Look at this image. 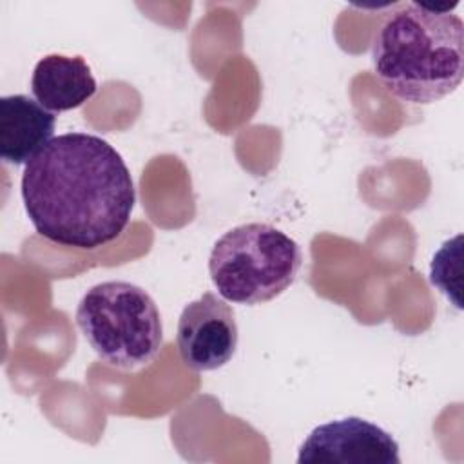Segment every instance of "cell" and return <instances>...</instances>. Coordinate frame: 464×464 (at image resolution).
<instances>
[{
    "mask_svg": "<svg viewBox=\"0 0 464 464\" xmlns=\"http://www.w3.org/2000/svg\"><path fill=\"white\" fill-rule=\"evenodd\" d=\"M301 265V246L290 236L268 223H245L214 243L208 274L227 301L259 304L281 295Z\"/></svg>",
    "mask_w": 464,
    "mask_h": 464,
    "instance_id": "4",
    "label": "cell"
},
{
    "mask_svg": "<svg viewBox=\"0 0 464 464\" xmlns=\"http://www.w3.org/2000/svg\"><path fill=\"white\" fill-rule=\"evenodd\" d=\"M76 324L102 362L136 370L163 346L161 314L147 290L129 281L91 286L76 306Z\"/></svg>",
    "mask_w": 464,
    "mask_h": 464,
    "instance_id": "3",
    "label": "cell"
},
{
    "mask_svg": "<svg viewBox=\"0 0 464 464\" xmlns=\"http://www.w3.org/2000/svg\"><path fill=\"white\" fill-rule=\"evenodd\" d=\"M20 194L42 237L82 250L114 241L136 203L121 154L89 132L54 136L25 163Z\"/></svg>",
    "mask_w": 464,
    "mask_h": 464,
    "instance_id": "1",
    "label": "cell"
},
{
    "mask_svg": "<svg viewBox=\"0 0 464 464\" xmlns=\"http://www.w3.org/2000/svg\"><path fill=\"white\" fill-rule=\"evenodd\" d=\"M431 4L411 2L390 13L375 33L372 63L381 83L399 100L433 103L464 76V24Z\"/></svg>",
    "mask_w": 464,
    "mask_h": 464,
    "instance_id": "2",
    "label": "cell"
},
{
    "mask_svg": "<svg viewBox=\"0 0 464 464\" xmlns=\"http://www.w3.org/2000/svg\"><path fill=\"white\" fill-rule=\"evenodd\" d=\"M56 116L25 94L0 98V158L11 165H25L40 152L54 132Z\"/></svg>",
    "mask_w": 464,
    "mask_h": 464,
    "instance_id": "7",
    "label": "cell"
},
{
    "mask_svg": "<svg viewBox=\"0 0 464 464\" xmlns=\"http://www.w3.org/2000/svg\"><path fill=\"white\" fill-rule=\"evenodd\" d=\"M462 236L453 237L451 241H446L437 254L431 259V268H430V281L433 286H437L448 299L455 303L457 308H460V299H459V274H460V265L455 268H450V259L455 248L460 245Z\"/></svg>",
    "mask_w": 464,
    "mask_h": 464,
    "instance_id": "9",
    "label": "cell"
},
{
    "mask_svg": "<svg viewBox=\"0 0 464 464\" xmlns=\"http://www.w3.org/2000/svg\"><path fill=\"white\" fill-rule=\"evenodd\" d=\"M237 323L230 304L212 292L188 303L178 321V352L183 364L194 372H212L225 366L237 348Z\"/></svg>",
    "mask_w": 464,
    "mask_h": 464,
    "instance_id": "5",
    "label": "cell"
},
{
    "mask_svg": "<svg viewBox=\"0 0 464 464\" xmlns=\"http://www.w3.org/2000/svg\"><path fill=\"white\" fill-rule=\"evenodd\" d=\"M98 85L82 56L47 54L33 71L31 92L51 112H65L94 96Z\"/></svg>",
    "mask_w": 464,
    "mask_h": 464,
    "instance_id": "8",
    "label": "cell"
},
{
    "mask_svg": "<svg viewBox=\"0 0 464 464\" xmlns=\"http://www.w3.org/2000/svg\"><path fill=\"white\" fill-rule=\"evenodd\" d=\"M299 464H399V444L381 426L361 417L315 426L299 446Z\"/></svg>",
    "mask_w": 464,
    "mask_h": 464,
    "instance_id": "6",
    "label": "cell"
}]
</instances>
